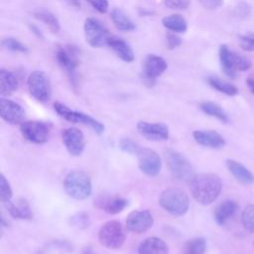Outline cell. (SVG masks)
I'll return each mask as SVG.
<instances>
[{
  "label": "cell",
  "instance_id": "e0dca14e",
  "mask_svg": "<svg viewBox=\"0 0 254 254\" xmlns=\"http://www.w3.org/2000/svg\"><path fill=\"white\" fill-rule=\"evenodd\" d=\"M0 116L10 124H20L24 122L25 110L15 101L10 99H0Z\"/></svg>",
  "mask_w": 254,
  "mask_h": 254
},
{
  "label": "cell",
  "instance_id": "8fae6325",
  "mask_svg": "<svg viewBox=\"0 0 254 254\" xmlns=\"http://www.w3.org/2000/svg\"><path fill=\"white\" fill-rule=\"evenodd\" d=\"M86 42L93 48H100L108 45L110 34L96 19L87 18L83 25Z\"/></svg>",
  "mask_w": 254,
  "mask_h": 254
},
{
  "label": "cell",
  "instance_id": "ba28073f",
  "mask_svg": "<svg viewBox=\"0 0 254 254\" xmlns=\"http://www.w3.org/2000/svg\"><path fill=\"white\" fill-rule=\"evenodd\" d=\"M27 85L30 94L40 102H48L52 96V86L49 76L42 70H34L30 73Z\"/></svg>",
  "mask_w": 254,
  "mask_h": 254
},
{
  "label": "cell",
  "instance_id": "484cf974",
  "mask_svg": "<svg viewBox=\"0 0 254 254\" xmlns=\"http://www.w3.org/2000/svg\"><path fill=\"white\" fill-rule=\"evenodd\" d=\"M110 18L114 24V26L120 31H133L136 26L134 22L128 17V15L119 8H114L110 13Z\"/></svg>",
  "mask_w": 254,
  "mask_h": 254
},
{
  "label": "cell",
  "instance_id": "f546056e",
  "mask_svg": "<svg viewBox=\"0 0 254 254\" xmlns=\"http://www.w3.org/2000/svg\"><path fill=\"white\" fill-rule=\"evenodd\" d=\"M207 82L211 87H213L217 91L224 93L228 96H234L238 93V89L234 84H232L226 80H223L217 76L207 77Z\"/></svg>",
  "mask_w": 254,
  "mask_h": 254
},
{
  "label": "cell",
  "instance_id": "b9f144b4",
  "mask_svg": "<svg viewBox=\"0 0 254 254\" xmlns=\"http://www.w3.org/2000/svg\"><path fill=\"white\" fill-rule=\"evenodd\" d=\"M236 11H237V15L240 17H247L251 12L249 5L243 2L239 3V5L236 7Z\"/></svg>",
  "mask_w": 254,
  "mask_h": 254
},
{
  "label": "cell",
  "instance_id": "d4e9b609",
  "mask_svg": "<svg viewBox=\"0 0 254 254\" xmlns=\"http://www.w3.org/2000/svg\"><path fill=\"white\" fill-rule=\"evenodd\" d=\"M18 79L16 75L7 70L0 69V94L2 96H9L18 89Z\"/></svg>",
  "mask_w": 254,
  "mask_h": 254
},
{
  "label": "cell",
  "instance_id": "603a6c76",
  "mask_svg": "<svg viewBox=\"0 0 254 254\" xmlns=\"http://www.w3.org/2000/svg\"><path fill=\"white\" fill-rule=\"evenodd\" d=\"M8 211L10 215L18 219H31L33 217V211L30 203L25 198H18L15 201L7 202Z\"/></svg>",
  "mask_w": 254,
  "mask_h": 254
},
{
  "label": "cell",
  "instance_id": "277c9868",
  "mask_svg": "<svg viewBox=\"0 0 254 254\" xmlns=\"http://www.w3.org/2000/svg\"><path fill=\"white\" fill-rule=\"evenodd\" d=\"M219 61L223 72L230 78H235L237 72L246 71L252 65L248 59L232 52L226 45L219 48Z\"/></svg>",
  "mask_w": 254,
  "mask_h": 254
},
{
  "label": "cell",
  "instance_id": "1f68e13d",
  "mask_svg": "<svg viewBox=\"0 0 254 254\" xmlns=\"http://www.w3.org/2000/svg\"><path fill=\"white\" fill-rule=\"evenodd\" d=\"M241 222L246 230L254 233V204H248L241 213Z\"/></svg>",
  "mask_w": 254,
  "mask_h": 254
},
{
  "label": "cell",
  "instance_id": "d6986e66",
  "mask_svg": "<svg viewBox=\"0 0 254 254\" xmlns=\"http://www.w3.org/2000/svg\"><path fill=\"white\" fill-rule=\"evenodd\" d=\"M239 206L236 201L232 199H225L218 203L214 209V219L217 224L223 225L232 216H234L238 210Z\"/></svg>",
  "mask_w": 254,
  "mask_h": 254
},
{
  "label": "cell",
  "instance_id": "8992f818",
  "mask_svg": "<svg viewBox=\"0 0 254 254\" xmlns=\"http://www.w3.org/2000/svg\"><path fill=\"white\" fill-rule=\"evenodd\" d=\"M57 61L62 68L65 71L71 85L75 89L77 87L76 67L78 65V51L75 47L66 46L57 50Z\"/></svg>",
  "mask_w": 254,
  "mask_h": 254
},
{
  "label": "cell",
  "instance_id": "4dcf8cb0",
  "mask_svg": "<svg viewBox=\"0 0 254 254\" xmlns=\"http://www.w3.org/2000/svg\"><path fill=\"white\" fill-rule=\"evenodd\" d=\"M206 249L205 239L202 237L192 238L186 242L184 246L185 254H204Z\"/></svg>",
  "mask_w": 254,
  "mask_h": 254
},
{
  "label": "cell",
  "instance_id": "2e32d148",
  "mask_svg": "<svg viewBox=\"0 0 254 254\" xmlns=\"http://www.w3.org/2000/svg\"><path fill=\"white\" fill-rule=\"evenodd\" d=\"M137 129L143 137L151 141H165L169 138V128L164 123L140 121Z\"/></svg>",
  "mask_w": 254,
  "mask_h": 254
},
{
  "label": "cell",
  "instance_id": "f1b7e54d",
  "mask_svg": "<svg viewBox=\"0 0 254 254\" xmlns=\"http://www.w3.org/2000/svg\"><path fill=\"white\" fill-rule=\"evenodd\" d=\"M199 108L201 109V111L211 117H214L216 119H218L219 121H221L222 123H227L228 122V116L226 114V112L222 109V107H220L218 104H216L215 102L212 101H204L201 102L199 104Z\"/></svg>",
  "mask_w": 254,
  "mask_h": 254
},
{
  "label": "cell",
  "instance_id": "7bdbcfd3",
  "mask_svg": "<svg viewBox=\"0 0 254 254\" xmlns=\"http://www.w3.org/2000/svg\"><path fill=\"white\" fill-rule=\"evenodd\" d=\"M246 83H247V86H248V88L250 89V91L254 94V78L248 77V78L246 79Z\"/></svg>",
  "mask_w": 254,
  "mask_h": 254
},
{
  "label": "cell",
  "instance_id": "30bf717a",
  "mask_svg": "<svg viewBox=\"0 0 254 254\" xmlns=\"http://www.w3.org/2000/svg\"><path fill=\"white\" fill-rule=\"evenodd\" d=\"M52 124L49 122L31 120L21 123L20 131L22 136L29 142L35 144L46 143L51 135Z\"/></svg>",
  "mask_w": 254,
  "mask_h": 254
},
{
  "label": "cell",
  "instance_id": "ee69618b",
  "mask_svg": "<svg viewBox=\"0 0 254 254\" xmlns=\"http://www.w3.org/2000/svg\"><path fill=\"white\" fill-rule=\"evenodd\" d=\"M82 254H99L98 252H96V251H94L91 247H84L83 249H82Z\"/></svg>",
  "mask_w": 254,
  "mask_h": 254
},
{
  "label": "cell",
  "instance_id": "83f0119b",
  "mask_svg": "<svg viewBox=\"0 0 254 254\" xmlns=\"http://www.w3.org/2000/svg\"><path fill=\"white\" fill-rule=\"evenodd\" d=\"M33 14L36 19L42 21L45 25H47L52 33H58L60 31V22L52 12L46 9H38L34 11Z\"/></svg>",
  "mask_w": 254,
  "mask_h": 254
},
{
  "label": "cell",
  "instance_id": "d6a6232c",
  "mask_svg": "<svg viewBox=\"0 0 254 254\" xmlns=\"http://www.w3.org/2000/svg\"><path fill=\"white\" fill-rule=\"evenodd\" d=\"M12 195H13V191L10 187V184L7 181V179L4 177V175L1 174L0 175V199H1V201L5 202V203L11 201Z\"/></svg>",
  "mask_w": 254,
  "mask_h": 254
},
{
  "label": "cell",
  "instance_id": "836d02e7",
  "mask_svg": "<svg viewBox=\"0 0 254 254\" xmlns=\"http://www.w3.org/2000/svg\"><path fill=\"white\" fill-rule=\"evenodd\" d=\"M2 46L4 48H6L7 50L13 51V52H19V53H27L28 52V48L22 44L21 42H19L18 40L14 39V38H6L2 41Z\"/></svg>",
  "mask_w": 254,
  "mask_h": 254
},
{
  "label": "cell",
  "instance_id": "9a60e30c",
  "mask_svg": "<svg viewBox=\"0 0 254 254\" xmlns=\"http://www.w3.org/2000/svg\"><path fill=\"white\" fill-rule=\"evenodd\" d=\"M62 139L67 152L71 156L81 155L85 147V140L83 133L79 129L69 127L63 130Z\"/></svg>",
  "mask_w": 254,
  "mask_h": 254
},
{
  "label": "cell",
  "instance_id": "ac0fdd59",
  "mask_svg": "<svg viewBox=\"0 0 254 254\" xmlns=\"http://www.w3.org/2000/svg\"><path fill=\"white\" fill-rule=\"evenodd\" d=\"M192 136L197 144L207 148L220 149L225 145L224 138L214 130H195Z\"/></svg>",
  "mask_w": 254,
  "mask_h": 254
},
{
  "label": "cell",
  "instance_id": "4fadbf2b",
  "mask_svg": "<svg viewBox=\"0 0 254 254\" xmlns=\"http://www.w3.org/2000/svg\"><path fill=\"white\" fill-rule=\"evenodd\" d=\"M168 67L167 62L160 56L148 55L143 62V77L146 82L153 85L156 78L162 75Z\"/></svg>",
  "mask_w": 254,
  "mask_h": 254
},
{
  "label": "cell",
  "instance_id": "3957f363",
  "mask_svg": "<svg viewBox=\"0 0 254 254\" xmlns=\"http://www.w3.org/2000/svg\"><path fill=\"white\" fill-rule=\"evenodd\" d=\"M159 202L167 212L176 216L186 214L190 206V199L187 192L178 188L165 190L161 193Z\"/></svg>",
  "mask_w": 254,
  "mask_h": 254
},
{
  "label": "cell",
  "instance_id": "ab89813d",
  "mask_svg": "<svg viewBox=\"0 0 254 254\" xmlns=\"http://www.w3.org/2000/svg\"><path fill=\"white\" fill-rule=\"evenodd\" d=\"M167 45L169 50H174L182 45V39L176 34H169L167 36Z\"/></svg>",
  "mask_w": 254,
  "mask_h": 254
},
{
  "label": "cell",
  "instance_id": "7a4b0ae2",
  "mask_svg": "<svg viewBox=\"0 0 254 254\" xmlns=\"http://www.w3.org/2000/svg\"><path fill=\"white\" fill-rule=\"evenodd\" d=\"M65 192L74 199H85L92 191L90 177L81 171H72L68 173L64 181Z\"/></svg>",
  "mask_w": 254,
  "mask_h": 254
},
{
  "label": "cell",
  "instance_id": "f6af8a7d",
  "mask_svg": "<svg viewBox=\"0 0 254 254\" xmlns=\"http://www.w3.org/2000/svg\"><path fill=\"white\" fill-rule=\"evenodd\" d=\"M31 30H32V32H33L34 34H36L39 38H43V35H42L41 31H39L37 27H35V26H31Z\"/></svg>",
  "mask_w": 254,
  "mask_h": 254
},
{
  "label": "cell",
  "instance_id": "5b68a950",
  "mask_svg": "<svg viewBox=\"0 0 254 254\" xmlns=\"http://www.w3.org/2000/svg\"><path fill=\"white\" fill-rule=\"evenodd\" d=\"M126 235L122 224L117 220H109L101 225L98 231V240L100 244L109 249L120 248Z\"/></svg>",
  "mask_w": 254,
  "mask_h": 254
},
{
  "label": "cell",
  "instance_id": "5bb4252c",
  "mask_svg": "<svg viewBox=\"0 0 254 254\" xmlns=\"http://www.w3.org/2000/svg\"><path fill=\"white\" fill-rule=\"evenodd\" d=\"M154 223V217L148 209L133 210L126 219V228L134 233H143L149 230Z\"/></svg>",
  "mask_w": 254,
  "mask_h": 254
},
{
  "label": "cell",
  "instance_id": "7c38bea8",
  "mask_svg": "<svg viewBox=\"0 0 254 254\" xmlns=\"http://www.w3.org/2000/svg\"><path fill=\"white\" fill-rule=\"evenodd\" d=\"M139 169L147 176H157L162 168V161L157 152L148 148H141L137 153Z\"/></svg>",
  "mask_w": 254,
  "mask_h": 254
},
{
  "label": "cell",
  "instance_id": "cb8c5ba5",
  "mask_svg": "<svg viewBox=\"0 0 254 254\" xmlns=\"http://www.w3.org/2000/svg\"><path fill=\"white\" fill-rule=\"evenodd\" d=\"M127 203V200L121 196L100 197L96 200L97 206L109 214H117L121 212L126 207Z\"/></svg>",
  "mask_w": 254,
  "mask_h": 254
},
{
  "label": "cell",
  "instance_id": "74e56055",
  "mask_svg": "<svg viewBox=\"0 0 254 254\" xmlns=\"http://www.w3.org/2000/svg\"><path fill=\"white\" fill-rule=\"evenodd\" d=\"M164 4L173 10H185L190 6V0H164Z\"/></svg>",
  "mask_w": 254,
  "mask_h": 254
},
{
  "label": "cell",
  "instance_id": "8d00e7d4",
  "mask_svg": "<svg viewBox=\"0 0 254 254\" xmlns=\"http://www.w3.org/2000/svg\"><path fill=\"white\" fill-rule=\"evenodd\" d=\"M239 46L243 51H254V33H247L239 37Z\"/></svg>",
  "mask_w": 254,
  "mask_h": 254
},
{
  "label": "cell",
  "instance_id": "52a82bcc",
  "mask_svg": "<svg viewBox=\"0 0 254 254\" xmlns=\"http://www.w3.org/2000/svg\"><path fill=\"white\" fill-rule=\"evenodd\" d=\"M165 160L172 175L180 181H190L193 175V169L188 159L175 150L165 151Z\"/></svg>",
  "mask_w": 254,
  "mask_h": 254
},
{
  "label": "cell",
  "instance_id": "f35d334b",
  "mask_svg": "<svg viewBox=\"0 0 254 254\" xmlns=\"http://www.w3.org/2000/svg\"><path fill=\"white\" fill-rule=\"evenodd\" d=\"M87 1L99 13H106L108 10V0H87Z\"/></svg>",
  "mask_w": 254,
  "mask_h": 254
},
{
  "label": "cell",
  "instance_id": "d590c367",
  "mask_svg": "<svg viewBox=\"0 0 254 254\" xmlns=\"http://www.w3.org/2000/svg\"><path fill=\"white\" fill-rule=\"evenodd\" d=\"M119 147L122 151L127 152L129 154H136L139 152L141 147L133 140L129 138H124L119 142Z\"/></svg>",
  "mask_w": 254,
  "mask_h": 254
},
{
  "label": "cell",
  "instance_id": "4316f807",
  "mask_svg": "<svg viewBox=\"0 0 254 254\" xmlns=\"http://www.w3.org/2000/svg\"><path fill=\"white\" fill-rule=\"evenodd\" d=\"M162 24L165 28L175 33H185L188 29L187 20L180 14H172L164 17Z\"/></svg>",
  "mask_w": 254,
  "mask_h": 254
},
{
  "label": "cell",
  "instance_id": "6da1fadb",
  "mask_svg": "<svg viewBox=\"0 0 254 254\" xmlns=\"http://www.w3.org/2000/svg\"><path fill=\"white\" fill-rule=\"evenodd\" d=\"M222 190L220 178L212 173L194 175L190 181V190L192 197L200 204L207 205L213 202Z\"/></svg>",
  "mask_w": 254,
  "mask_h": 254
},
{
  "label": "cell",
  "instance_id": "7402d4cb",
  "mask_svg": "<svg viewBox=\"0 0 254 254\" xmlns=\"http://www.w3.org/2000/svg\"><path fill=\"white\" fill-rule=\"evenodd\" d=\"M111 50L117 55L119 59H121L123 62L131 63L134 61V53L131 47L121 38H118L116 36H111L108 45Z\"/></svg>",
  "mask_w": 254,
  "mask_h": 254
},
{
  "label": "cell",
  "instance_id": "60d3db41",
  "mask_svg": "<svg viewBox=\"0 0 254 254\" xmlns=\"http://www.w3.org/2000/svg\"><path fill=\"white\" fill-rule=\"evenodd\" d=\"M200 5L208 10H214L223 5V0H198Z\"/></svg>",
  "mask_w": 254,
  "mask_h": 254
},
{
  "label": "cell",
  "instance_id": "e575fe53",
  "mask_svg": "<svg viewBox=\"0 0 254 254\" xmlns=\"http://www.w3.org/2000/svg\"><path fill=\"white\" fill-rule=\"evenodd\" d=\"M70 223L77 228H85L89 224V216L85 212H77L70 217Z\"/></svg>",
  "mask_w": 254,
  "mask_h": 254
},
{
  "label": "cell",
  "instance_id": "bcb514c9",
  "mask_svg": "<svg viewBox=\"0 0 254 254\" xmlns=\"http://www.w3.org/2000/svg\"><path fill=\"white\" fill-rule=\"evenodd\" d=\"M253 245H254V240H253Z\"/></svg>",
  "mask_w": 254,
  "mask_h": 254
},
{
  "label": "cell",
  "instance_id": "9c48e42d",
  "mask_svg": "<svg viewBox=\"0 0 254 254\" xmlns=\"http://www.w3.org/2000/svg\"><path fill=\"white\" fill-rule=\"evenodd\" d=\"M54 108L56 112L62 116L64 119L71 122V123H80L84 125H88L90 128H92L97 134H102L104 132V125L97 121L96 119L92 118L91 116L80 112L75 111L67 107L66 105L57 101L54 103Z\"/></svg>",
  "mask_w": 254,
  "mask_h": 254
},
{
  "label": "cell",
  "instance_id": "44dd1931",
  "mask_svg": "<svg viewBox=\"0 0 254 254\" xmlns=\"http://www.w3.org/2000/svg\"><path fill=\"white\" fill-rule=\"evenodd\" d=\"M139 254H168L169 248L166 242L159 237L144 239L138 248Z\"/></svg>",
  "mask_w": 254,
  "mask_h": 254
},
{
  "label": "cell",
  "instance_id": "ffe728a7",
  "mask_svg": "<svg viewBox=\"0 0 254 254\" xmlns=\"http://www.w3.org/2000/svg\"><path fill=\"white\" fill-rule=\"evenodd\" d=\"M225 163L230 174L241 185L247 186V185H251L254 182V175L241 163L231 159L226 160Z\"/></svg>",
  "mask_w": 254,
  "mask_h": 254
}]
</instances>
